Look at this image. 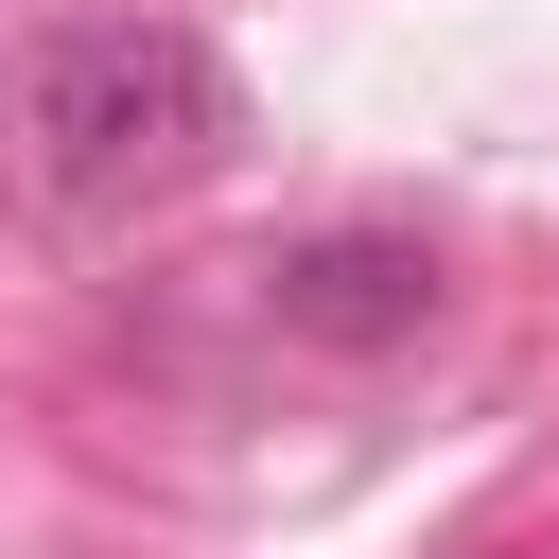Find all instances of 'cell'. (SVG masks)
<instances>
[{
    "instance_id": "1",
    "label": "cell",
    "mask_w": 559,
    "mask_h": 559,
    "mask_svg": "<svg viewBox=\"0 0 559 559\" xmlns=\"http://www.w3.org/2000/svg\"><path fill=\"white\" fill-rule=\"evenodd\" d=\"M227 157V70L175 17H70L0 70V175L70 227H122Z\"/></svg>"
},
{
    "instance_id": "2",
    "label": "cell",
    "mask_w": 559,
    "mask_h": 559,
    "mask_svg": "<svg viewBox=\"0 0 559 559\" xmlns=\"http://www.w3.org/2000/svg\"><path fill=\"white\" fill-rule=\"evenodd\" d=\"M262 314L297 349H402V332H437V245L419 227H297L262 262Z\"/></svg>"
}]
</instances>
